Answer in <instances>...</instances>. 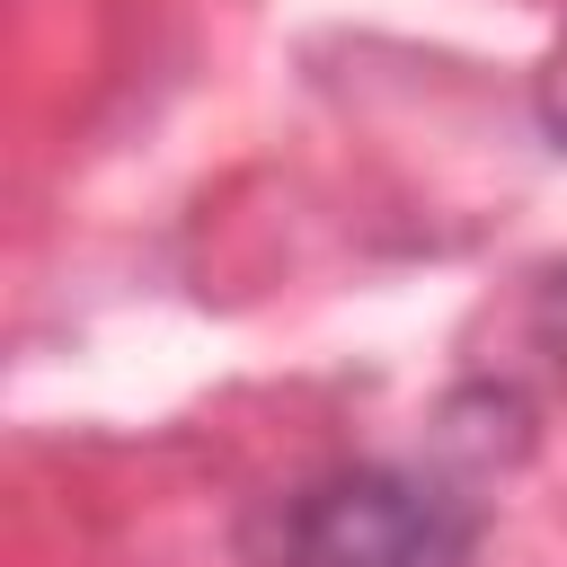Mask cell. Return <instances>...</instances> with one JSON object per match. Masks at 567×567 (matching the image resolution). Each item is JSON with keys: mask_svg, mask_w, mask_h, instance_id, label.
<instances>
[{"mask_svg": "<svg viewBox=\"0 0 567 567\" xmlns=\"http://www.w3.org/2000/svg\"><path fill=\"white\" fill-rule=\"evenodd\" d=\"M478 532H487V496H470L461 478L363 461L266 496L239 523V549L248 567H470Z\"/></svg>", "mask_w": 567, "mask_h": 567, "instance_id": "cell-1", "label": "cell"}, {"mask_svg": "<svg viewBox=\"0 0 567 567\" xmlns=\"http://www.w3.org/2000/svg\"><path fill=\"white\" fill-rule=\"evenodd\" d=\"M532 337L567 363V266H549V275H540V292H532Z\"/></svg>", "mask_w": 567, "mask_h": 567, "instance_id": "cell-2", "label": "cell"}]
</instances>
